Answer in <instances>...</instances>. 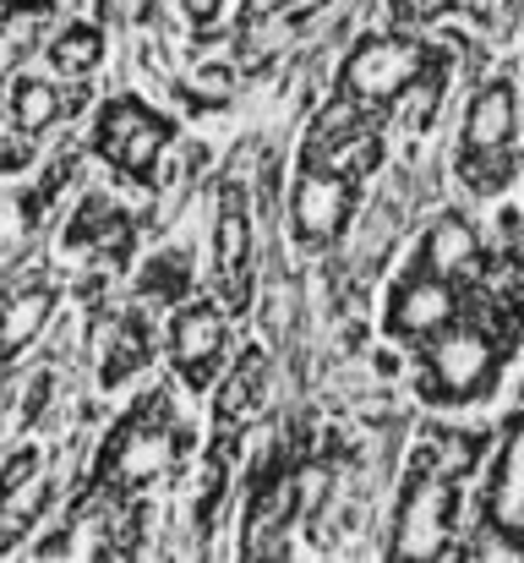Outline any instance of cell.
<instances>
[{
  "label": "cell",
  "instance_id": "obj_1",
  "mask_svg": "<svg viewBox=\"0 0 524 563\" xmlns=\"http://www.w3.org/2000/svg\"><path fill=\"white\" fill-rule=\"evenodd\" d=\"M186 449V432L175 427L170 416V399L165 394H148L137 410L121 416V427L110 432V443L99 449V471H93V498L99 493H143L148 482H159L180 460Z\"/></svg>",
  "mask_w": 524,
  "mask_h": 563
},
{
  "label": "cell",
  "instance_id": "obj_2",
  "mask_svg": "<svg viewBox=\"0 0 524 563\" xmlns=\"http://www.w3.org/2000/svg\"><path fill=\"white\" fill-rule=\"evenodd\" d=\"M503 373V345L492 329L481 323H448L443 334H432L421 345V377H415V394L437 410H459V405H476L498 388Z\"/></svg>",
  "mask_w": 524,
  "mask_h": 563
},
{
  "label": "cell",
  "instance_id": "obj_3",
  "mask_svg": "<svg viewBox=\"0 0 524 563\" xmlns=\"http://www.w3.org/2000/svg\"><path fill=\"white\" fill-rule=\"evenodd\" d=\"M175 143V121L159 115L154 104H143L137 93H121L110 99L99 115H93V132H88V148L126 181L137 187H154L159 181V159Z\"/></svg>",
  "mask_w": 524,
  "mask_h": 563
},
{
  "label": "cell",
  "instance_id": "obj_4",
  "mask_svg": "<svg viewBox=\"0 0 524 563\" xmlns=\"http://www.w3.org/2000/svg\"><path fill=\"white\" fill-rule=\"evenodd\" d=\"M459 515V493L448 476H437L421 454L410 460L404 482H399V509H393V531H388V559L421 563L448 553V531Z\"/></svg>",
  "mask_w": 524,
  "mask_h": 563
},
{
  "label": "cell",
  "instance_id": "obj_5",
  "mask_svg": "<svg viewBox=\"0 0 524 563\" xmlns=\"http://www.w3.org/2000/svg\"><path fill=\"white\" fill-rule=\"evenodd\" d=\"M437 44L410 38V33H366L339 66V88L360 104H399L404 88L432 66Z\"/></svg>",
  "mask_w": 524,
  "mask_h": 563
},
{
  "label": "cell",
  "instance_id": "obj_6",
  "mask_svg": "<svg viewBox=\"0 0 524 563\" xmlns=\"http://www.w3.org/2000/svg\"><path fill=\"white\" fill-rule=\"evenodd\" d=\"M448 323H459V290L448 274H437L421 252L410 257V268L393 279L388 290V312H382V329L388 340H410V345H426L432 334H443Z\"/></svg>",
  "mask_w": 524,
  "mask_h": 563
},
{
  "label": "cell",
  "instance_id": "obj_7",
  "mask_svg": "<svg viewBox=\"0 0 524 563\" xmlns=\"http://www.w3.org/2000/svg\"><path fill=\"white\" fill-rule=\"evenodd\" d=\"M349 213H355V176L306 159L296 187H290V230H296V241L301 246H334L345 235Z\"/></svg>",
  "mask_w": 524,
  "mask_h": 563
},
{
  "label": "cell",
  "instance_id": "obj_8",
  "mask_svg": "<svg viewBox=\"0 0 524 563\" xmlns=\"http://www.w3.org/2000/svg\"><path fill=\"white\" fill-rule=\"evenodd\" d=\"M165 345H170V367L186 377V388H208L230 351V323H224L219 301H186L165 329Z\"/></svg>",
  "mask_w": 524,
  "mask_h": 563
},
{
  "label": "cell",
  "instance_id": "obj_9",
  "mask_svg": "<svg viewBox=\"0 0 524 563\" xmlns=\"http://www.w3.org/2000/svg\"><path fill=\"white\" fill-rule=\"evenodd\" d=\"M487 531L509 548H524V405L503 421L498 432V460L487 476Z\"/></svg>",
  "mask_w": 524,
  "mask_h": 563
},
{
  "label": "cell",
  "instance_id": "obj_10",
  "mask_svg": "<svg viewBox=\"0 0 524 563\" xmlns=\"http://www.w3.org/2000/svg\"><path fill=\"white\" fill-rule=\"evenodd\" d=\"M213 285L224 290L230 312H246L252 301V208L241 187L219 191V219H213Z\"/></svg>",
  "mask_w": 524,
  "mask_h": 563
},
{
  "label": "cell",
  "instance_id": "obj_11",
  "mask_svg": "<svg viewBox=\"0 0 524 563\" xmlns=\"http://www.w3.org/2000/svg\"><path fill=\"white\" fill-rule=\"evenodd\" d=\"M296 509V476H268L257 482L252 504H246V526H241V559H290L285 553V526Z\"/></svg>",
  "mask_w": 524,
  "mask_h": 563
},
{
  "label": "cell",
  "instance_id": "obj_12",
  "mask_svg": "<svg viewBox=\"0 0 524 563\" xmlns=\"http://www.w3.org/2000/svg\"><path fill=\"white\" fill-rule=\"evenodd\" d=\"M514 132H520V99H514V82L498 77L470 93L459 154H503V148H514Z\"/></svg>",
  "mask_w": 524,
  "mask_h": 563
},
{
  "label": "cell",
  "instance_id": "obj_13",
  "mask_svg": "<svg viewBox=\"0 0 524 563\" xmlns=\"http://www.w3.org/2000/svg\"><path fill=\"white\" fill-rule=\"evenodd\" d=\"M60 241H66L71 252H104L110 263H126V252H132V241H137V224L126 219L121 202H110L104 191H88V197L77 202V213H71V224H66Z\"/></svg>",
  "mask_w": 524,
  "mask_h": 563
},
{
  "label": "cell",
  "instance_id": "obj_14",
  "mask_svg": "<svg viewBox=\"0 0 524 563\" xmlns=\"http://www.w3.org/2000/svg\"><path fill=\"white\" fill-rule=\"evenodd\" d=\"M55 301H60V290L38 274L33 285H22V279H11V290H5V362L16 367L22 356H27V345L44 334V323L55 318Z\"/></svg>",
  "mask_w": 524,
  "mask_h": 563
},
{
  "label": "cell",
  "instance_id": "obj_15",
  "mask_svg": "<svg viewBox=\"0 0 524 563\" xmlns=\"http://www.w3.org/2000/svg\"><path fill=\"white\" fill-rule=\"evenodd\" d=\"M421 257L437 268V274H448V279H459L465 268H476V257H481V235H476V224L465 219V213H437L432 224H426V235H421Z\"/></svg>",
  "mask_w": 524,
  "mask_h": 563
},
{
  "label": "cell",
  "instance_id": "obj_16",
  "mask_svg": "<svg viewBox=\"0 0 524 563\" xmlns=\"http://www.w3.org/2000/svg\"><path fill=\"white\" fill-rule=\"evenodd\" d=\"M104 345H110V351H104V362H99V383L115 388V383H126L132 373L148 367V356H154V329H148L143 312H121L115 329L104 334Z\"/></svg>",
  "mask_w": 524,
  "mask_h": 563
},
{
  "label": "cell",
  "instance_id": "obj_17",
  "mask_svg": "<svg viewBox=\"0 0 524 563\" xmlns=\"http://www.w3.org/2000/svg\"><path fill=\"white\" fill-rule=\"evenodd\" d=\"M481 454H487V432H470V427H426L421 432V460L437 471V476H448V482H465L476 465H481Z\"/></svg>",
  "mask_w": 524,
  "mask_h": 563
},
{
  "label": "cell",
  "instance_id": "obj_18",
  "mask_svg": "<svg viewBox=\"0 0 524 563\" xmlns=\"http://www.w3.org/2000/svg\"><path fill=\"white\" fill-rule=\"evenodd\" d=\"M71 110V99L49 82V77H11V126L38 137L49 126H60Z\"/></svg>",
  "mask_w": 524,
  "mask_h": 563
},
{
  "label": "cell",
  "instance_id": "obj_19",
  "mask_svg": "<svg viewBox=\"0 0 524 563\" xmlns=\"http://www.w3.org/2000/svg\"><path fill=\"white\" fill-rule=\"evenodd\" d=\"M99 60H104V27L93 16H82V22H71L49 38V66L71 82H88Z\"/></svg>",
  "mask_w": 524,
  "mask_h": 563
},
{
  "label": "cell",
  "instance_id": "obj_20",
  "mask_svg": "<svg viewBox=\"0 0 524 563\" xmlns=\"http://www.w3.org/2000/svg\"><path fill=\"white\" fill-rule=\"evenodd\" d=\"M49 0H5V33H0V49H5V66L16 71L22 66V55L44 38V27H49Z\"/></svg>",
  "mask_w": 524,
  "mask_h": 563
},
{
  "label": "cell",
  "instance_id": "obj_21",
  "mask_svg": "<svg viewBox=\"0 0 524 563\" xmlns=\"http://www.w3.org/2000/svg\"><path fill=\"white\" fill-rule=\"evenodd\" d=\"M49 498H55V487L44 482V476H33L27 487H16V493H5V520H0V548L11 553L16 542H22V531L49 509Z\"/></svg>",
  "mask_w": 524,
  "mask_h": 563
},
{
  "label": "cell",
  "instance_id": "obj_22",
  "mask_svg": "<svg viewBox=\"0 0 524 563\" xmlns=\"http://www.w3.org/2000/svg\"><path fill=\"white\" fill-rule=\"evenodd\" d=\"M137 290L154 296V301H180V296L191 290V257H186L180 246H165V252L137 274Z\"/></svg>",
  "mask_w": 524,
  "mask_h": 563
},
{
  "label": "cell",
  "instance_id": "obj_23",
  "mask_svg": "<svg viewBox=\"0 0 524 563\" xmlns=\"http://www.w3.org/2000/svg\"><path fill=\"white\" fill-rule=\"evenodd\" d=\"M263 388H268V362L257 356V351H246L241 356V367L224 377V394H219V421H235L252 399H263Z\"/></svg>",
  "mask_w": 524,
  "mask_h": 563
},
{
  "label": "cell",
  "instance_id": "obj_24",
  "mask_svg": "<svg viewBox=\"0 0 524 563\" xmlns=\"http://www.w3.org/2000/svg\"><path fill=\"white\" fill-rule=\"evenodd\" d=\"M459 176H465V187L476 197H498L520 176V159H514V148H503V154H459Z\"/></svg>",
  "mask_w": 524,
  "mask_h": 563
},
{
  "label": "cell",
  "instance_id": "obj_25",
  "mask_svg": "<svg viewBox=\"0 0 524 563\" xmlns=\"http://www.w3.org/2000/svg\"><path fill=\"white\" fill-rule=\"evenodd\" d=\"M235 93V71L230 66H197L186 82H180V99L191 104V110H213V104H224Z\"/></svg>",
  "mask_w": 524,
  "mask_h": 563
},
{
  "label": "cell",
  "instance_id": "obj_26",
  "mask_svg": "<svg viewBox=\"0 0 524 563\" xmlns=\"http://www.w3.org/2000/svg\"><path fill=\"white\" fill-rule=\"evenodd\" d=\"M290 38H296V27H290L285 16L246 22V27H241V55H246V60H274V55H279Z\"/></svg>",
  "mask_w": 524,
  "mask_h": 563
},
{
  "label": "cell",
  "instance_id": "obj_27",
  "mask_svg": "<svg viewBox=\"0 0 524 563\" xmlns=\"http://www.w3.org/2000/svg\"><path fill=\"white\" fill-rule=\"evenodd\" d=\"M328 493H334V471H328L323 460H312V465L296 471V509H301V515H323Z\"/></svg>",
  "mask_w": 524,
  "mask_h": 563
},
{
  "label": "cell",
  "instance_id": "obj_28",
  "mask_svg": "<svg viewBox=\"0 0 524 563\" xmlns=\"http://www.w3.org/2000/svg\"><path fill=\"white\" fill-rule=\"evenodd\" d=\"M71 176H77V154H55V159H49V170L38 176V187H33V197H38L44 208H55V197L66 191V181H71Z\"/></svg>",
  "mask_w": 524,
  "mask_h": 563
},
{
  "label": "cell",
  "instance_id": "obj_29",
  "mask_svg": "<svg viewBox=\"0 0 524 563\" xmlns=\"http://www.w3.org/2000/svg\"><path fill=\"white\" fill-rule=\"evenodd\" d=\"M38 476V449H11V460H5V476H0V493H16V487H27Z\"/></svg>",
  "mask_w": 524,
  "mask_h": 563
},
{
  "label": "cell",
  "instance_id": "obj_30",
  "mask_svg": "<svg viewBox=\"0 0 524 563\" xmlns=\"http://www.w3.org/2000/svg\"><path fill=\"white\" fill-rule=\"evenodd\" d=\"M0 165H5V176H22V170L33 165V148H27V132H16V126H11V137H5V159H0Z\"/></svg>",
  "mask_w": 524,
  "mask_h": 563
},
{
  "label": "cell",
  "instance_id": "obj_31",
  "mask_svg": "<svg viewBox=\"0 0 524 563\" xmlns=\"http://www.w3.org/2000/svg\"><path fill=\"white\" fill-rule=\"evenodd\" d=\"M388 5H393V16H399V22H426V16L448 11L454 0H388Z\"/></svg>",
  "mask_w": 524,
  "mask_h": 563
},
{
  "label": "cell",
  "instance_id": "obj_32",
  "mask_svg": "<svg viewBox=\"0 0 524 563\" xmlns=\"http://www.w3.org/2000/svg\"><path fill=\"white\" fill-rule=\"evenodd\" d=\"M49 394H55V377L38 373V377H33V388H27V405H22V421H27V427L38 421V410L49 405Z\"/></svg>",
  "mask_w": 524,
  "mask_h": 563
},
{
  "label": "cell",
  "instance_id": "obj_33",
  "mask_svg": "<svg viewBox=\"0 0 524 563\" xmlns=\"http://www.w3.org/2000/svg\"><path fill=\"white\" fill-rule=\"evenodd\" d=\"M285 5H290V0H246V5H241V27H246V22H268V16H279Z\"/></svg>",
  "mask_w": 524,
  "mask_h": 563
},
{
  "label": "cell",
  "instance_id": "obj_34",
  "mask_svg": "<svg viewBox=\"0 0 524 563\" xmlns=\"http://www.w3.org/2000/svg\"><path fill=\"white\" fill-rule=\"evenodd\" d=\"M180 11H186L191 22H213V16L224 11V0H180Z\"/></svg>",
  "mask_w": 524,
  "mask_h": 563
},
{
  "label": "cell",
  "instance_id": "obj_35",
  "mask_svg": "<svg viewBox=\"0 0 524 563\" xmlns=\"http://www.w3.org/2000/svg\"><path fill=\"white\" fill-rule=\"evenodd\" d=\"M301 5H323V0H301Z\"/></svg>",
  "mask_w": 524,
  "mask_h": 563
}]
</instances>
